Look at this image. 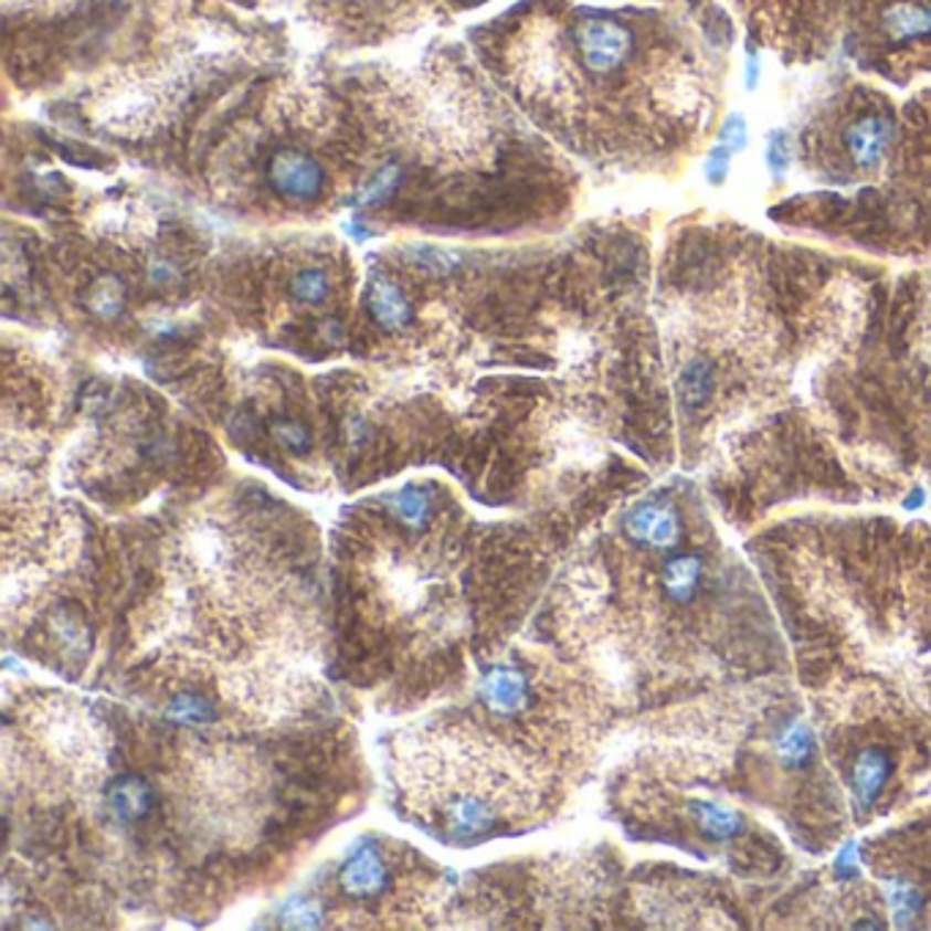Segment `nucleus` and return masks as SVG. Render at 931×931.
Segmentation results:
<instances>
[{"label":"nucleus","instance_id":"nucleus-1","mask_svg":"<svg viewBox=\"0 0 931 931\" xmlns=\"http://www.w3.org/2000/svg\"><path fill=\"white\" fill-rule=\"evenodd\" d=\"M404 765L413 812L445 842H482L514 819V784L495 762H478L473 749L459 745V760H454V740H437V745L413 749Z\"/></svg>","mask_w":931,"mask_h":931},{"label":"nucleus","instance_id":"nucleus-2","mask_svg":"<svg viewBox=\"0 0 931 931\" xmlns=\"http://www.w3.org/2000/svg\"><path fill=\"white\" fill-rule=\"evenodd\" d=\"M574 44L593 74H612L632 57L634 36L610 17H585L574 28Z\"/></svg>","mask_w":931,"mask_h":931},{"label":"nucleus","instance_id":"nucleus-3","mask_svg":"<svg viewBox=\"0 0 931 931\" xmlns=\"http://www.w3.org/2000/svg\"><path fill=\"white\" fill-rule=\"evenodd\" d=\"M268 183L276 194L293 200H315L326 187L320 161L298 148H282L268 161Z\"/></svg>","mask_w":931,"mask_h":931},{"label":"nucleus","instance_id":"nucleus-4","mask_svg":"<svg viewBox=\"0 0 931 931\" xmlns=\"http://www.w3.org/2000/svg\"><path fill=\"white\" fill-rule=\"evenodd\" d=\"M391 885L389 866L374 844L363 842L352 849L339 866V888L352 901H372L383 896Z\"/></svg>","mask_w":931,"mask_h":931},{"label":"nucleus","instance_id":"nucleus-5","mask_svg":"<svg viewBox=\"0 0 931 931\" xmlns=\"http://www.w3.org/2000/svg\"><path fill=\"white\" fill-rule=\"evenodd\" d=\"M482 699L489 713L511 719V716L525 713L530 705V680L525 678L522 669L495 664L482 678Z\"/></svg>","mask_w":931,"mask_h":931},{"label":"nucleus","instance_id":"nucleus-6","mask_svg":"<svg viewBox=\"0 0 931 931\" xmlns=\"http://www.w3.org/2000/svg\"><path fill=\"white\" fill-rule=\"evenodd\" d=\"M628 539L653 549H673L680 539V519L673 506L664 502H642L623 519Z\"/></svg>","mask_w":931,"mask_h":931},{"label":"nucleus","instance_id":"nucleus-7","mask_svg":"<svg viewBox=\"0 0 931 931\" xmlns=\"http://www.w3.org/2000/svg\"><path fill=\"white\" fill-rule=\"evenodd\" d=\"M893 137V126L885 115H860L853 124L844 129V146H847L849 159L860 167V170H871L882 161L885 150L890 146Z\"/></svg>","mask_w":931,"mask_h":931},{"label":"nucleus","instance_id":"nucleus-8","mask_svg":"<svg viewBox=\"0 0 931 931\" xmlns=\"http://www.w3.org/2000/svg\"><path fill=\"white\" fill-rule=\"evenodd\" d=\"M156 803V792L150 782L135 773L118 776L107 786V806L113 817L124 825H135L146 819Z\"/></svg>","mask_w":931,"mask_h":931},{"label":"nucleus","instance_id":"nucleus-9","mask_svg":"<svg viewBox=\"0 0 931 931\" xmlns=\"http://www.w3.org/2000/svg\"><path fill=\"white\" fill-rule=\"evenodd\" d=\"M369 311L383 331H402L413 320V306L408 295L389 276H374L369 285Z\"/></svg>","mask_w":931,"mask_h":931},{"label":"nucleus","instance_id":"nucleus-10","mask_svg":"<svg viewBox=\"0 0 931 931\" xmlns=\"http://www.w3.org/2000/svg\"><path fill=\"white\" fill-rule=\"evenodd\" d=\"M890 776V760L880 749H866L855 757L849 784H853V797L858 808H871L880 797L885 782Z\"/></svg>","mask_w":931,"mask_h":931},{"label":"nucleus","instance_id":"nucleus-11","mask_svg":"<svg viewBox=\"0 0 931 931\" xmlns=\"http://www.w3.org/2000/svg\"><path fill=\"white\" fill-rule=\"evenodd\" d=\"M882 31L893 42H918L931 36V6L893 3L882 11Z\"/></svg>","mask_w":931,"mask_h":931},{"label":"nucleus","instance_id":"nucleus-12","mask_svg":"<svg viewBox=\"0 0 931 931\" xmlns=\"http://www.w3.org/2000/svg\"><path fill=\"white\" fill-rule=\"evenodd\" d=\"M702 582V560L694 554H680L664 565V590L675 604H688Z\"/></svg>","mask_w":931,"mask_h":931},{"label":"nucleus","instance_id":"nucleus-13","mask_svg":"<svg viewBox=\"0 0 931 931\" xmlns=\"http://www.w3.org/2000/svg\"><path fill=\"white\" fill-rule=\"evenodd\" d=\"M161 716H165V721L178 727H208L216 721V708L202 694L181 691L172 699H167Z\"/></svg>","mask_w":931,"mask_h":931},{"label":"nucleus","instance_id":"nucleus-14","mask_svg":"<svg viewBox=\"0 0 931 931\" xmlns=\"http://www.w3.org/2000/svg\"><path fill=\"white\" fill-rule=\"evenodd\" d=\"M691 814L697 819L699 831L713 842H727V838L738 836L743 831V817L736 808H724L719 803H691Z\"/></svg>","mask_w":931,"mask_h":931},{"label":"nucleus","instance_id":"nucleus-15","mask_svg":"<svg viewBox=\"0 0 931 931\" xmlns=\"http://www.w3.org/2000/svg\"><path fill=\"white\" fill-rule=\"evenodd\" d=\"M88 309L98 320H118L126 309V287L118 276L104 274L91 285Z\"/></svg>","mask_w":931,"mask_h":931},{"label":"nucleus","instance_id":"nucleus-16","mask_svg":"<svg viewBox=\"0 0 931 931\" xmlns=\"http://www.w3.org/2000/svg\"><path fill=\"white\" fill-rule=\"evenodd\" d=\"M391 511L404 528L424 530L432 519V495L421 487H404L391 497Z\"/></svg>","mask_w":931,"mask_h":931},{"label":"nucleus","instance_id":"nucleus-17","mask_svg":"<svg viewBox=\"0 0 931 931\" xmlns=\"http://www.w3.org/2000/svg\"><path fill=\"white\" fill-rule=\"evenodd\" d=\"M814 757V736L803 721H795L779 738V760L786 768H806Z\"/></svg>","mask_w":931,"mask_h":931},{"label":"nucleus","instance_id":"nucleus-18","mask_svg":"<svg viewBox=\"0 0 931 931\" xmlns=\"http://www.w3.org/2000/svg\"><path fill=\"white\" fill-rule=\"evenodd\" d=\"M885 893H888V907L896 918V927H910V923L918 918V912H921V904H923L921 890L910 882L890 880L888 885H885Z\"/></svg>","mask_w":931,"mask_h":931},{"label":"nucleus","instance_id":"nucleus-19","mask_svg":"<svg viewBox=\"0 0 931 931\" xmlns=\"http://www.w3.org/2000/svg\"><path fill=\"white\" fill-rule=\"evenodd\" d=\"M710 391H713V372H710V363L697 358L686 367L684 378H680V396H684L686 408H702L710 399Z\"/></svg>","mask_w":931,"mask_h":931},{"label":"nucleus","instance_id":"nucleus-20","mask_svg":"<svg viewBox=\"0 0 931 931\" xmlns=\"http://www.w3.org/2000/svg\"><path fill=\"white\" fill-rule=\"evenodd\" d=\"M322 918V904L311 896H293L279 912V923L287 929H320Z\"/></svg>","mask_w":931,"mask_h":931},{"label":"nucleus","instance_id":"nucleus-21","mask_svg":"<svg viewBox=\"0 0 931 931\" xmlns=\"http://www.w3.org/2000/svg\"><path fill=\"white\" fill-rule=\"evenodd\" d=\"M50 632L61 639V647L72 656H85L88 650V628L83 626L77 615L72 612H55L50 621Z\"/></svg>","mask_w":931,"mask_h":931},{"label":"nucleus","instance_id":"nucleus-22","mask_svg":"<svg viewBox=\"0 0 931 931\" xmlns=\"http://www.w3.org/2000/svg\"><path fill=\"white\" fill-rule=\"evenodd\" d=\"M290 290H293L295 298L300 300V304L317 306V304H322V300L328 298V293H331V282H328L326 271H320V268H300L298 274L293 276Z\"/></svg>","mask_w":931,"mask_h":931},{"label":"nucleus","instance_id":"nucleus-23","mask_svg":"<svg viewBox=\"0 0 931 931\" xmlns=\"http://www.w3.org/2000/svg\"><path fill=\"white\" fill-rule=\"evenodd\" d=\"M399 178H402V170H399V165L380 167V170L372 176V181H369L367 187L358 192L356 205L372 208V205H380V202H385L393 192H396Z\"/></svg>","mask_w":931,"mask_h":931},{"label":"nucleus","instance_id":"nucleus-24","mask_svg":"<svg viewBox=\"0 0 931 931\" xmlns=\"http://www.w3.org/2000/svg\"><path fill=\"white\" fill-rule=\"evenodd\" d=\"M271 435L276 437V443L285 445L293 454H306L311 448V435L300 421L293 419H276L271 421Z\"/></svg>","mask_w":931,"mask_h":931},{"label":"nucleus","instance_id":"nucleus-25","mask_svg":"<svg viewBox=\"0 0 931 931\" xmlns=\"http://www.w3.org/2000/svg\"><path fill=\"white\" fill-rule=\"evenodd\" d=\"M765 161H768V172H771L773 181H782V178L786 176V170H790V165H792V142H790V135H786L784 129L773 131V135L768 137Z\"/></svg>","mask_w":931,"mask_h":931},{"label":"nucleus","instance_id":"nucleus-26","mask_svg":"<svg viewBox=\"0 0 931 931\" xmlns=\"http://www.w3.org/2000/svg\"><path fill=\"white\" fill-rule=\"evenodd\" d=\"M732 150L727 146H716L710 150V156L705 159V178H708V183H713V187H721V183L727 181V176H730V167H732Z\"/></svg>","mask_w":931,"mask_h":931},{"label":"nucleus","instance_id":"nucleus-27","mask_svg":"<svg viewBox=\"0 0 931 931\" xmlns=\"http://www.w3.org/2000/svg\"><path fill=\"white\" fill-rule=\"evenodd\" d=\"M719 142L730 148L732 154H740V150L745 148V142H749V129H745L743 115L736 113L724 120V126H721L719 131Z\"/></svg>","mask_w":931,"mask_h":931},{"label":"nucleus","instance_id":"nucleus-28","mask_svg":"<svg viewBox=\"0 0 931 931\" xmlns=\"http://www.w3.org/2000/svg\"><path fill=\"white\" fill-rule=\"evenodd\" d=\"M836 871L838 877L858 875V853H855V844H847V847L842 849V855L836 858Z\"/></svg>","mask_w":931,"mask_h":931},{"label":"nucleus","instance_id":"nucleus-29","mask_svg":"<svg viewBox=\"0 0 931 931\" xmlns=\"http://www.w3.org/2000/svg\"><path fill=\"white\" fill-rule=\"evenodd\" d=\"M148 274L154 285H172L176 282V265L167 263V260H156V263H150Z\"/></svg>","mask_w":931,"mask_h":931},{"label":"nucleus","instance_id":"nucleus-30","mask_svg":"<svg viewBox=\"0 0 931 931\" xmlns=\"http://www.w3.org/2000/svg\"><path fill=\"white\" fill-rule=\"evenodd\" d=\"M320 337H322V342H328L331 347H339L345 342V328H342V322H337V320H322L320 322Z\"/></svg>","mask_w":931,"mask_h":931},{"label":"nucleus","instance_id":"nucleus-31","mask_svg":"<svg viewBox=\"0 0 931 931\" xmlns=\"http://www.w3.org/2000/svg\"><path fill=\"white\" fill-rule=\"evenodd\" d=\"M757 77H760V61L749 55V61H745V88H757Z\"/></svg>","mask_w":931,"mask_h":931}]
</instances>
